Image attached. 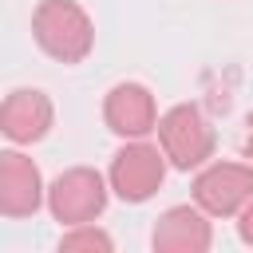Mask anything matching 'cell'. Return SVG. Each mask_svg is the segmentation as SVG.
Wrapping results in <instances>:
<instances>
[{
  "label": "cell",
  "instance_id": "cell-5",
  "mask_svg": "<svg viewBox=\"0 0 253 253\" xmlns=\"http://www.w3.org/2000/svg\"><path fill=\"white\" fill-rule=\"evenodd\" d=\"M253 198V162H206L194 178V202L210 217H237Z\"/></svg>",
  "mask_w": 253,
  "mask_h": 253
},
{
  "label": "cell",
  "instance_id": "cell-11",
  "mask_svg": "<svg viewBox=\"0 0 253 253\" xmlns=\"http://www.w3.org/2000/svg\"><path fill=\"white\" fill-rule=\"evenodd\" d=\"M237 237H241L245 245H253V198H249L245 210L237 213Z\"/></svg>",
  "mask_w": 253,
  "mask_h": 253
},
{
  "label": "cell",
  "instance_id": "cell-9",
  "mask_svg": "<svg viewBox=\"0 0 253 253\" xmlns=\"http://www.w3.org/2000/svg\"><path fill=\"white\" fill-rule=\"evenodd\" d=\"M103 123L119 138H146L158 126V103L142 83H115L103 99Z\"/></svg>",
  "mask_w": 253,
  "mask_h": 253
},
{
  "label": "cell",
  "instance_id": "cell-7",
  "mask_svg": "<svg viewBox=\"0 0 253 253\" xmlns=\"http://www.w3.org/2000/svg\"><path fill=\"white\" fill-rule=\"evenodd\" d=\"M55 123V107L40 87H16L4 107H0V130L12 146H32L40 142Z\"/></svg>",
  "mask_w": 253,
  "mask_h": 253
},
{
  "label": "cell",
  "instance_id": "cell-4",
  "mask_svg": "<svg viewBox=\"0 0 253 253\" xmlns=\"http://www.w3.org/2000/svg\"><path fill=\"white\" fill-rule=\"evenodd\" d=\"M107 198H111V182L95 166H71L47 186V210L59 225L95 221L107 210Z\"/></svg>",
  "mask_w": 253,
  "mask_h": 253
},
{
  "label": "cell",
  "instance_id": "cell-8",
  "mask_svg": "<svg viewBox=\"0 0 253 253\" xmlns=\"http://www.w3.org/2000/svg\"><path fill=\"white\" fill-rule=\"evenodd\" d=\"M150 245L158 253H206L213 245L210 213L198 202L194 206H170L166 213H158V221L150 229Z\"/></svg>",
  "mask_w": 253,
  "mask_h": 253
},
{
  "label": "cell",
  "instance_id": "cell-6",
  "mask_svg": "<svg viewBox=\"0 0 253 253\" xmlns=\"http://www.w3.org/2000/svg\"><path fill=\"white\" fill-rule=\"evenodd\" d=\"M47 202V186L40 178V166L24 150L0 154V213L4 217H32Z\"/></svg>",
  "mask_w": 253,
  "mask_h": 253
},
{
  "label": "cell",
  "instance_id": "cell-3",
  "mask_svg": "<svg viewBox=\"0 0 253 253\" xmlns=\"http://www.w3.org/2000/svg\"><path fill=\"white\" fill-rule=\"evenodd\" d=\"M166 166H170V162H166L162 146H154V142H146V138H126V142L115 150L111 166H107L111 194L123 198V202H130V206H142V202H150V198L162 190Z\"/></svg>",
  "mask_w": 253,
  "mask_h": 253
},
{
  "label": "cell",
  "instance_id": "cell-10",
  "mask_svg": "<svg viewBox=\"0 0 253 253\" xmlns=\"http://www.w3.org/2000/svg\"><path fill=\"white\" fill-rule=\"evenodd\" d=\"M111 249H115L111 233H103L95 221L67 225V233L59 237V253H111Z\"/></svg>",
  "mask_w": 253,
  "mask_h": 253
},
{
  "label": "cell",
  "instance_id": "cell-12",
  "mask_svg": "<svg viewBox=\"0 0 253 253\" xmlns=\"http://www.w3.org/2000/svg\"><path fill=\"white\" fill-rule=\"evenodd\" d=\"M241 150H245V158L253 162V111H249V119H245V138H241Z\"/></svg>",
  "mask_w": 253,
  "mask_h": 253
},
{
  "label": "cell",
  "instance_id": "cell-2",
  "mask_svg": "<svg viewBox=\"0 0 253 253\" xmlns=\"http://www.w3.org/2000/svg\"><path fill=\"white\" fill-rule=\"evenodd\" d=\"M154 134L174 170H202L213 158V126L194 103H174L170 111H162Z\"/></svg>",
  "mask_w": 253,
  "mask_h": 253
},
{
  "label": "cell",
  "instance_id": "cell-1",
  "mask_svg": "<svg viewBox=\"0 0 253 253\" xmlns=\"http://www.w3.org/2000/svg\"><path fill=\"white\" fill-rule=\"evenodd\" d=\"M32 40L55 63H83L95 47V24L75 0H40L32 12Z\"/></svg>",
  "mask_w": 253,
  "mask_h": 253
}]
</instances>
